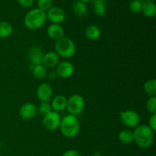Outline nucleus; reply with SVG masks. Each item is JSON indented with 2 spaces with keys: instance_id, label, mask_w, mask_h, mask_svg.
<instances>
[{
  "instance_id": "15",
  "label": "nucleus",
  "mask_w": 156,
  "mask_h": 156,
  "mask_svg": "<svg viewBox=\"0 0 156 156\" xmlns=\"http://www.w3.org/2000/svg\"><path fill=\"white\" fill-rule=\"evenodd\" d=\"M67 99L62 94L56 95L52 99V101L50 103L51 105L52 111H56V112L59 113L61 111H64L66 108Z\"/></svg>"
},
{
  "instance_id": "28",
  "label": "nucleus",
  "mask_w": 156,
  "mask_h": 156,
  "mask_svg": "<svg viewBox=\"0 0 156 156\" xmlns=\"http://www.w3.org/2000/svg\"><path fill=\"white\" fill-rule=\"evenodd\" d=\"M148 126L154 131L155 132L156 130V114H152L151 117L149 119V125Z\"/></svg>"
},
{
  "instance_id": "30",
  "label": "nucleus",
  "mask_w": 156,
  "mask_h": 156,
  "mask_svg": "<svg viewBox=\"0 0 156 156\" xmlns=\"http://www.w3.org/2000/svg\"><path fill=\"white\" fill-rule=\"evenodd\" d=\"M62 156H81V154L79 153V151L76 149H69V150L66 151Z\"/></svg>"
},
{
  "instance_id": "31",
  "label": "nucleus",
  "mask_w": 156,
  "mask_h": 156,
  "mask_svg": "<svg viewBox=\"0 0 156 156\" xmlns=\"http://www.w3.org/2000/svg\"><path fill=\"white\" fill-rule=\"evenodd\" d=\"M47 77L48 78L49 80H51V81H54L55 79H56V78L58 77L57 75H56V72L55 71H52V72H50L49 73H47Z\"/></svg>"
},
{
  "instance_id": "1",
  "label": "nucleus",
  "mask_w": 156,
  "mask_h": 156,
  "mask_svg": "<svg viewBox=\"0 0 156 156\" xmlns=\"http://www.w3.org/2000/svg\"><path fill=\"white\" fill-rule=\"evenodd\" d=\"M133 142L141 149H148L152 145L155 132L148 125H139L134 128Z\"/></svg>"
},
{
  "instance_id": "4",
  "label": "nucleus",
  "mask_w": 156,
  "mask_h": 156,
  "mask_svg": "<svg viewBox=\"0 0 156 156\" xmlns=\"http://www.w3.org/2000/svg\"><path fill=\"white\" fill-rule=\"evenodd\" d=\"M55 52L57 53L59 57L69 59L73 57L76 53V44L71 38L64 36L63 37L56 41Z\"/></svg>"
},
{
  "instance_id": "6",
  "label": "nucleus",
  "mask_w": 156,
  "mask_h": 156,
  "mask_svg": "<svg viewBox=\"0 0 156 156\" xmlns=\"http://www.w3.org/2000/svg\"><path fill=\"white\" fill-rule=\"evenodd\" d=\"M120 118L123 126L129 129L136 128L140 125V114L133 110H125L120 111Z\"/></svg>"
},
{
  "instance_id": "13",
  "label": "nucleus",
  "mask_w": 156,
  "mask_h": 156,
  "mask_svg": "<svg viewBox=\"0 0 156 156\" xmlns=\"http://www.w3.org/2000/svg\"><path fill=\"white\" fill-rule=\"evenodd\" d=\"M59 62V56L56 52L50 51L44 53L43 58L42 65L47 69H53L57 66Z\"/></svg>"
},
{
  "instance_id": "21",
  "label": "nucleus",
  "mask_w": 156,
  "mask_h": 156,
  "mask_svg": "<svg viewBox=\"0 0 156 156\" xmlns=\"http://www.w3.org/2000/svg\"><path fill=\"white\" fill-rule=\"evenodd\" d=\"M47 69L42 64L34 66L31 69L32 75L37 79H43L47 77Z\"/></svg>"
},
{
  "instance_id": "26",
  "label": "nucleus",
  "mask_w": 156,
  "mask_h": 156,
  "mask_svg": "<svg viewBox=\"0 0 156 156\" xmlns=\"http://www.w3.org/2000/svg\"><path fill=\"white\" fill-rule=\"evenodd\" d=\"M146 108L151 114H156V98L155 96L150 97L146 101Z\"/></svg>"
},
{
  "instance_id": "11",
  "label": "nucleus",
  "mask_w": 156,
  "mask_h": 156,
  "mask_svg": "<svg viewBox=\"0 0 156 156\" xmlns=\"http://www.w3.org/2000/svg\"><path fill=\"white\" fill-rule=\"evenodd\" d=\"M37 114V107L33 103H25L19 110V115L23 120H31Z\"/></svg>"
},
{
  "instance_id": "10",
  "label": "nucleus",
  "mask_w": 156,
  "mask_h": 156,
  "mask_svg": "<svg viewBox=\"0 0 156 156\" xmlns=\"http://www.w3.org/2000/svg\"><path fill=\"white\" fill-rule=\"evenodd\" d=\"M36 94L37 99L41 102H49L53 97V88L50 84L43 82L37 88Z\"/></svg>"
},
{
  "instance_id": "25",
  "label": "nucleus",
  "mask_w": 156,
  "mask_h": 156,
  "mask_svg": "<svg viewBox=\"0 0 156 156\" xmlns=\"http://www.w3.org/2000/svg\"><path fill=\"white\" fill-rule=\"evenodd\" d=\"M53 0H37V7L41 10L47 12L53 7Z\"/></svg>"
},
{
  "instance_id": "14",
  "label": "nucleus",
  "mask_w": 156,
  "mask_h": 156,
  "mask_svg": "<svg viewBox=\"0 0 156 156\" xmlns=\"http://www.w3.org/2000/svg\"><path fill=\"white\" fill-rule=\"evenodd\" d=\"M47 33L49 37L56 41L63 37L65 34L63 27L60 24H51L49 25V27H47Z\"/></svg>"
},
{
  "instance_id": "20",
  "label": "nucleus",
  "mask_w": 156,
  "mask_h": 156,
  "mask_svg": "<svg viewBox=\"0 0 156 156\" xmlns=\"http://www.w3.org/2000/svg\"><path fill=\"white\" fill-rule=\"evenodd\" d=\"M118 139L123 144H130L133 142V132L129 129H123L119 133Z\"/></svg>"
},
{
  "instance_id": "27",
  "label": "nucleus",
  "mask_w": 156,
  "mask_h": 156,
  "mask_svg": "<svg viewBox=\"0 0 156 156\" xmlns=\"http://www.w3.org/2000/svg\"><path fill=\"white\" fill-rule=\"evenodd\" d=\"M94 12L97 16L102 17L106 14L107 9L105 4L99 3V4L94 5Z\"/></svg>"
},
{
  "instance_id": "17",
  "label": "nucleus",
  "mask_w": 156,
  "mask_h": 156,
  "mask_svg": "<svg viewBox=\"0 0 156 156\" xmlns=\"http://www.w3.org/2000/svg\"><path fill=\"white\" fill-rule=\"evenodd\" d=\"M142 12L147 18H154L156 15V5L154 2H145L143 4Z\"/></svg>"
},
{
  "instance_id": "19",
  "label": "nucleus",
  "mask_w": 156,
  "mask_h": 156,
  "mask_svg": "<svg viewBox=\"0 0 156 156\" xmlns=\"http://www.w3.org/2000/svg\"><path fill=\"white\" fill-rule=\"evenodd\" d=\"M13 32V27L8 21H0V39L9 37Z\"/></svg>"
},
{
  "instance_id": "33",
  "label": "nucleus",
  "mask_w": 156,
  "mask_h": 156,
  "mask_svg": "<svg viewBox=\"0 0 156 156\" xmlns=\"http://www.w3.org/2000/svg\"><path fill=\"white\" fill-rule=\"evenodd\" d=\"M92 156H101V154L99 152H94V153L92 154Z\"/></svg>"
},
{
  "instance_id": "34",
  "label": "nucleus",
  "mask_w": 156,
  "mask_h": 156,
  "mask_svg": "<svg viewBox=\"0 0 156 156\" xmlns=\"http://www.w3.org/2000/svg\"><path fill=\"white\" fill-rule=\"evenodd\" d=\"M79 1H82V2H90V1H91V0H79Z\"/></svg>"
},
{
  "instance_id": "35",
  "label": "nucleus",
  "mask_w": 156,
  "mask_h": 156,
  "mask_svg": "<svg viewBox=\"0 0 156 156\" xmlns=\"http://www.w3.org/2000/svg\"><path fill=\"white\" fill-rule=\"evenodd\" d=\"M146 2H155V0H146Z\"/></svg>"
},
{
  "instance_id": "22",
  "label": "nucleus",
  "mask_w": 156,
  "mask_h": 156,
  "mask_svg": "<svg viewBox=\"0 0 156 156\" xmlns=\"http://www.w3.org/2000/svg\"><path fill=\"white\" fill-rule=\"evenodd\" d=\"M144 91L150 97L156 95V81L155 79H151L146 81L143 85Z\"/></svg>"
},
{
  "instance_id": "8",
  "label": "nucleus",
  "mask_w": 156,
  "mask_h": 156,
  "mask_svg": "<svg viewBox=\"0 0 156 156\" xmlns=\"http://www.w3.org/2000/svg\"><path fill=\"white\" fill-rule=\"evenodd\" d=\"M56 75L61 79H68L73 75L75 72L74 66L69 61H61L56 67Z\"/></svg>"
},
{
  "instance_id": "18",
  "label": "nucleus",
  "mask_w": 156,
  "mask_h": 156,
  "mask_svg": "<svg viewBox=\"0 0 156 156\" xmlns=\"http://www.w3.org/2000/svg\"><path fill=\"white\" fill-rule=\"evenodd\" d=\"M73 9L76 16L83 17L87 13L88 7H87L86 3L83 2L82 1H79V0H76V1L73 2Z\"/></svg>"
},
{
  "instance_id": "23",
  "label": "nucleus",
  "mask_w": 156,
  "mask_h": 156,
  "mask_svg": "<svg viewBox=\"0 0 156 156\" xmlns=\"http://www.w3.org/2000/svg\"><path fill=\"white\" fill-rule=\"evenodd\" d=\"M143 1L142 0H133L129 5V9L131 12L134 14H138L142 12L143 9Z\"/></svg>"
},
{
  "instance_id": "2",
  "label": "nucleus",
  "mask_w": 156,
  "mask_h": 156,
  "mask_svg": "<svg viewBox=\"0 0 156 156\" xmlns=\"http://www.w3.org/2000/svg\"><path fill=\"white\" fill-rule=\"evenodd\" d=\"M47 21V13L37 9L29 11L24 18V24L29 30H37L45 24Z\"/></svg>"
},
{
  "instance_id": "5",
  "label": "nucleus",
  "mask_w": 156,
  "mask_h": 156,
  "mask_svg": "<svg viewBox=\"0 0 156 156\" xmlns=\"http://www.w3.org/2000/svg\"><path fill=\"white\" fill-rule=\"evenodd\" d=\"M85 108V100L81 94H74L67 99L66 108L69 114L77 116L83 111Z\"/></svg>"
},
{
  "instance_id": "24",
  "label": "nucleus",
  "mask_w": 156,
  "mask_h": 156,
  "mask_svg": "<svg viewBox=\"0 0 156 156\" xmlns=\"http://www.w3.org/2000/svg\"><path fill=\"white\" fill-rule=\"evenodd\" d=\"M50 111H52V108L50 103L49 102H41L37 107V114L43 117L50 113Z\"/></svg>"
},
{
  "instance_id": "12",
  "label": "nucleus",
  "mask_w": 156,
  "mask_h": 156,
  "mask_svg": "<svg viewBox=\"0 0 156 156\" xmlns=\"http://www.w3.org/2000/svg\"><path fill=\"white\" fill-rule=\"evenodd\" d=\"M44 55V52L40 47H36V46L30 47L27 53V57H28L30 65L36 66L42 64Z\"/></svg>"
},
{
  "instance_id": "29",
  "label": "nucleus",
  "mask_w": 156,
  "mask_h": 156,
  "mask_svg": "<svg viewBox=\"0 0 156 156\" xmlns=\"http://www.w3.org/2000/svg\"><path fill=\"white\" fill-rule=\"evenodd\" d=\"M20 5L23 8H30L34 4V0H18Z\"/></svg>"
},
{
  "instance_id": "3",
  "label": "nucleus",
  "mask_w": 156,
  "mask_h": 156,
  "mask_svg": "<svg viewBox=\"0 0 156 156\" xmlns=\"http://www.w3.org/2000/svg\"><path fill=\"white\" fill-rule=\"evenodd\" d=\"M59 129L61 133L66 138H74L80 130V123L77 117L74 115L65 116L61 120Z\"/></svg>"
},
{
  "instance_id": "32",
  "label": "nucleus",
  "mask_w": 156,
  "mask_h": 156,
  "mask_svg": "<svg viewBox=\"0 0 156 156\" xmlns=\"http://www.w3.org/2000/svg\"><path fill=\"white\" fill-rule=\"evenodd\" d=\"M105 1H106V0H92L93 5L99 4V3H102V4H105Z\"/></svg>"
},
{
  "instance_id": "7",
  "label": "nucleus",
  "mask_w": 156,
  "mask_h": 156,
  "mask_svg": "<svg viewBox=\"0 0 156 156\" xmlns=\"http://www.w3.org/2000/svg\"><path fill=\"white\" fill-rule=\"evenodd\" d=\"M61 120L62 118L59 113L52 111L43 117L42 124L47 130L54 131L59 128Z\"/></svg>"
},
{
  "instance_id": "16",
  "label": "nucleus",
  "mask_w": 156,
  "mask_h": 156,
  "mask_svg": "<svg viewBox=\"0 0 156 156\" xmlns=\"http://www.w3.org/2000/svg\"><path fill=\"white\" fill-rule=\"evenodd\" d=\"M85 35L88 40L96 41L99 39L101 35V29L96 25H89L86 27L85 30Z\"/></svg>"
},
{
  "instance_id": "9",
  "label": "nucleus",
  "mask_w": 156,
  "mask_h": 156,
  "mask_svg": "<svg viewBox=\"0 0 156 156\" xmlns=\"http://www.w3.org/2000/svg\"><path fill=\"white\" fill-rule=\"evenodd\" d=\"M46 13L47 19H48L52 24H60L66 18L64 10L59 7H52Z\"/></svg>"
}]
</instances>
